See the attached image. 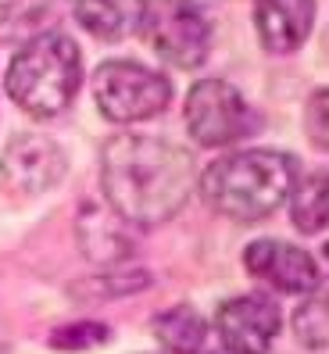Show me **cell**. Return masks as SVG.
Returning a JSON list of instances; mask_svg holds the SVG:
<instances>
[{
    "mask_svg": "<svg viewBox=\"0 0 329 354\" xmlns=\"http://www.w3.org/2000/svg\"><path fill=\"white\" fill-rule=\"evenodd\" d=\"M104 204L133 225L172 222L194 194V154L154 133H118L100 151Z\"/></svg>",
    "mask_w": 329,
    "mask_h": 354,
    "instance_id": "cell-1",
    "label": "cell"
},
{
    "mask_svg": "<svg viewBox=\"0 0 329 354\" xmlns=\"http://www.w3.org/2000/svg\"><path fill=\"white\" fill-rule=\"evenodd\" d=\"M297 161L279 151H240L212 161L200 176V197L233 222H261L290 197Z\"/></svg>",
    "mask_w": 329,
    "mask_h": 354,
    "instance_id": "cell-2",
    "label": "cell"
},
{
    "mask_svg": "<svg viewBox=\"0 0 329 354\" xmlns=\"http://www.w3.org/2000/svg\"><path fill=\"white\" fill-rule=\"evenodd\" d=\"M82 86V54L65 32H39L11 57L8 93L32 118H54Z\"/></svg>",
    "mask_w": 329,
    "mask_h": 354,
    "instance_id": "cell-3",
    "label": "cell"
},
{
    "mask_svg": "<svg viewBox=\"0 0 329 354\" xmlns=\"http://www.w3.org/2000/svg\"><path fill=\"white\" fill-rule=\"evenodd\" d=\"M93 100L104 118L129 126L161 115L172 100V86L161 72L136 61H108L93 75Z\"/></svg>",
    "mask_w": 329,
    "mask_h": 354,
    "instance_id": "cell-4",
    "label": "cell"
},
{
    "mask_svg": "<svg viewBox=\"0 0 329 354\" xmlns=\"http://www.w3.org/2000/svg\"><path fill=\"white\" fill-rule=\"evenodd\" d=\"M143 32L172 68H200L212 50V22L197 0H147Z\"/></svg>",
    "mask_w": 329,
    "mask_h": 354,
    "instance_id": "cell-5",
    "label": "cell"
},
{
    "mask_svg": "<svg viewBox=\"0 0 329 354\" xmlns=\"http://www.w3.org/2000/svg\"><path fill=\"white\" fill-rule=\"evenodd\" d=\"M187 129L200 147H229L258 129V118L225 79H200L187 97Z\"/></svg>",
    "mask_w": 329,
    "mask_h": 354,
    "instance_id": "cell-6",
    "label": "cell"
},
{
    "mask_svg": "<svg viewBox=\"0 0 329 354\" xmlns=\"http://www.w3.org/2000/svg\"><path fill=\"white\" fill-rule=\"evenodd\" d=\"M68 169V158L61 143L44 133H18L8 140L4 154H0V190L36 197L47 194L50 186L61 183Z\"/></svg>",
    "mask_w": 329,
    "mask_h": 354,
    "instance_id": "cell-7",
    "label": "cell"
},
{
    "mask_svg": "<svg viewBox=\"0 0 329 354\" xmlns=\"http://www.w3.org/2000/svg\"><path fill=\"white\" fill-rule=\"evenodd\" d=\"M279 308L272 297L243 294L218 308L215 329L222 337L225 354H269V347L279 337Z\"/></svg>",
    "mask_w": 329,
    "mask_h": 354,
    "instance_id": "cell-8",
    "label": "cell"
},
{
    "mask_svg": "<svg viewBox=\"0 0 329 354\" xmlns=\"http://www.w3.org/2000/svg\"><path fill=\"white\" fill-rule=\"evenodd\" d=\"M243 265L251 276L272 283L279 294H312L322 279L315 258L286 240H254L243 251Z\"/></svg>",
    "mask_w": 329,
    "mask_h": 354,
    "instance_id": "cell-9",
    "label": "cell"
},
{
    "mask_svg": "<svg viewBox=\"0 0 329 354\" xmlns=\"http://www.w3.org/2000/svg\"><path fill=\"white\" fill-rule=\"evenodd\" d=\"M315 18V0H254V29L269 54H294Z\"/></svg>",
    "mask_w": 329,
    "mask_h": 354,
    "instance_id": "cell-10",
    "label": "cell"
},
{
    "mask_svg": "<svg viewBox=\"0 0 329 354\" xmlns=\"http://www.w3.org/2000/svg\"><path fill=\"white\" fill-rule=\"evenodd\" d=\"M75 233H79V243H82V254L97 265H118L136 251L133 225H126L108 204H97V201L82 204Z\"/></svg>",
    "mask_w": 329,
    "mask_h": 354,
    "instance_id": "cell-11",
    "label": "cell"
},
{
    "mask_svg": "<svg viewBox=\"0 0 329 354\" xmlns=\"http://www.w3.org/2000/svg\"><path fill=\"white\" fill-rule=\"evenodd\" d=\"M147 0H75V18L79 26L97 39H126L143 26Z\"/></svg>",
    "mask_w": 329,
    "mask_h": 354,
    "instance_id": "cell-12",
    "label": "cell"
},
{
    "mask_svg": "<svg viewBox=\"0 0 329 354\" xmlns=\"http://www.w3.org/2000/svg\"><path fill=\"white\" fill-rule=\"evenodd\" d=\"M151 329H154L158 344L172 354H197L204 347V337H208V326H204V319L190 304H176L169 311H161V315H154Z\"/></svg>",
    "mask_w": 329,
    "mask_h": 354,
    "instance_id": "cell-13",
    "label": "cell"
},
{
    "mask_svg": "<svg viewBox=\"0 0 329 354\" xmlns=\"http://www.w3.org/2000/svg\"><path fill=\"white\" fill-rule=\"evenodd\" d=\"M294 201H290V215H294V225L301 233H322L326 229V218H329V194H326V172H312L308 179H301L294 186Z\"/></svg>",
    "mask_w": 329,
    "mask_h": 354,
    "instance_id": "cell-14",
    "label": "cell"
},
{
    "mask_svg": "<svg viewBox=\"0 0 329 354\" xmlns=\"http://www.w3.org/2000/svg\"><path fill=\"white\" fill-rule=\"evenodd\" d=\"M294 333H297V340L308 351H322L326 347V337H329V308H326V297H308L294 311Z\"/></svg>",
    "mask_w": 329,
    "mask_h": 354,
    "instance_id": "cell-15",
    "label": "cell"
},
{
    "mask_svg": "<svg viewBox=\"0 0 329 354\" xmlns=\"http://www.w3.org/2000/svg\"><path fill=\"white\" fill-rule=\"evenodd\" d=\"M111 340V326L104 322H72L50 333V347L57 351H90V347H104Z\"/></svg>",
    "mask_w": 329,
    "mask_h": 354,
    "instance_id": "cell-16",
    "label": "cell"
},
{
    "mask_svg": "<svg viewBox=\"0 0 329 354\" xmlns=\"http://www.w3.org/2000/svg\"><path fill=\"white\" fill-rule=\"evenodd\" d=\"M50 11H39L29 4H0V39H18L32 29H39V22H47Z\"/></svg>",
    "mask_w": 329,
    "mask_h": 354,
    "instance_id": "cell-17",
    "label": "cell"
},
{
    "mask_svg": "<svg viewBox=\"0 0 329 354\" xmlns=\"http://www.w3.org/2000/svg\"><path fill=\"white\" fill-rule=\"evenodd\" d=\"M326 115H329V93L326 90H315L312 100H308V136L319 151H326V136H329V126H326Z\"/></svg>",
    "mask_w": 329,
    "mask_h": 354,
    "instance_id": "cell-18",
    "label": "cell"
},
{
    "mask_svg": "<svg viewBox=\"0 0 329 354\" xmlns=\"http://www.w3.org/2000/svg\"><path fill=\"white\" fill-rule=\"evenodd\" d=\"M15 4H29V8H39V11H50L54 0H15Z\"/></svg>",
    "mask_w": 329,
    "mask_h": 354,
    "instance_id": "cell-19",
    "label": "cell"
}]
</instances>
